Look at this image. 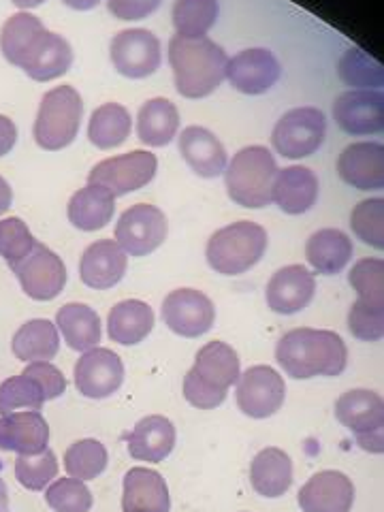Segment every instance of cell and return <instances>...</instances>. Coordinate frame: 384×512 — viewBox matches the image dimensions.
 Listing matches in <instances>:
<instances>
[{
	"mask_svg": "<svg viewBox=\"0 0 384 512\" xmlns=\"http://www.w3.org/2000/svg\"><path fill=\"white\" fill-rule=\"evenodd\" d=\"M133 120L128 109L120 103H105L99 109H94L88 126V139L99 150H111L131 135Z\"/></svg>",
	"mask_w": 384,
	"mask_h": 512,
	"instance_id": "cell-35",
	"label": "cell"
},
{
	"mask_svg": "<svg viewBox=\"0 0 384 512\" xmlns=\"http://www.w3.org/2000/svg\"><path fill=\"white\" fill-rule=\"evenodd\" d=\"M75 387L88 399L114 395L124 382L122 359L109 348L86 350L75 363Z\"/></svg>",
	"mask_w": 384,
	"mask_h": 512,
	"instance_id": "cell-16",
	"label": "cell"
},
{
	"mask_svg": "<svg viewBox=\"0 0 384 512\" xmlns=\"http://www.w3.org/2000/svg\"><path fill=\"white\" fill-rule=\"evenodd\" d=\"M384 201L380 197L361 201L350 216V227L357 233L361 242L376 250L384 248Z\"/></svg>",
	"mask_w": 384,
	"mask_h": 512,
	"instance_id": "cell-42",
	"label": "cell"
},
{
	"mask_svg": "<svg viewBox=\"0 0 384 512\" xmlns=\"http://www.w3.org/2000/svg\"><path fill=\"white\" fill-rule=\"evenodd\" d=\"M286 397L284 378L269 365H254L239 374L235 399L237 408L250 419H269L274 416Z\"/></svg>",
	"mask_w": 384,
	"mask_h": 512,
	"instance_id": "cell-12",
	"label": "cell"
},
{
	"mask_svg": "<svg viewBox=\"0 0 384 512\" xmlns=\"http://www.w3.org/2000/svg\"><path fill=\"white\" fill-rule=\"evenodd\" d=\"M276 361L295 380L340 376L348 363V348L338 333L301 327L284 333L276 346Z\"/></svg>",
	"mask_w": 384,
	"mask_h": 512,
	"instance_id": "cell-2",
	"label": "cell"
},
{
	"mask_svg": "<svg viewBox=\"0 0 384 512\" xmlns=\"http://www.w3.org/2000/svg\"><path fill=\"white\" fill-rule=\"evenodd\" d=\"M318 199V178L312 169L293 165L278 171L271 201L288 216H299L312 210Z\"/></svg>",
	"mask_w": 384,
	"mask_h": 512,
	"instance_id": "cell-24",
	"label": "cell"
},
{
	"mask_svg": "<svg viewBox=\"0 0 384 512\" xmlns=\"http://www.w3.org/2000/svg\"><path fill=\"white\" fill-rule=\"evenodd\" d=\"M163 0H107V9L111 15H116L118 20L124 22H137L146 20L152 15Z\"/></svg>",
	"mask_w": 384,
	"mask_h": 512,
	"instance_id": "cell-47",
	"label": "cell"
},
{
	"mask_svg": "<svg viewBox=\"0 0 384 512\" xmlns=\"http://www.w3.org/2000/svg\"><path fill=\"white\" fill-rule=\"evenodd\" d=\"M348 329L361 342H378L384 333V301L357 299L348 312Z\"/></svg>",
	"mask_w": 384,
	"mask_h": 512,
	"instance_id": "cell-43",
	"label": "cell"
},
{
	"mask_svg": "<svg viewBox=\"0 0 384 512\" xmlns=\"http://www.w3.org/2000/svg\"><path fill=\"white\" fill-rule=\"evenodd\" d=\"M13 355L24 363L50 361L60 350V335L54 323L45 318H35L24 323L11 342Z\"/></svg>",
	"mask_w": 384,
	"mask_h": 512,
	"instance_id": "cell-33",
	"label": "cell"
},
{
	"mask_svg": "<svg viewBox=\"0 0 384 512\" xmlns=\"http://www.w3.org/2000/svg\"><path fill=\"white\" fill-rule=\"evenodd\" d=\"M169 227L156 205L137 203L118 218L116 244L131 256H148L163 246Z\"/></svg>",
	"mask_w": 384,
	"mask_h": 512,
	"instance_id": "cell-11",
	"label": "cell"
},
{
	"mask_svg": "<svg viewBox=\"0 0 384 512\" xmlns=\"http://www.w3.org/2000/svg\"><path fill=\"white\" fill-rule=\"evenodd\" d=\"M22 374L39 382V387L45 395V402H52V399H58L64 391H67V378H64L58 367L52 365L50 361L28 363V367Z\"/></svg>",
	"mask_w": 384,
	"mask_h": 512,
	"instance_id": "cell-46",
	"label": "cell"
},
{
	"mask_svg": "<svg viewBox=\"0 0 384 512\" xmlns=\"http://www.w3.org/2000/svg\"><path fill=\"white\" fill-rule=\"evenodd\" d=\"M316 293V278L303 265L278 269L265 288V299L271 312L291 316L310 306Z\"/></svg>",
	"mask_w": 384,
	"mask_h": 512,
	"instance_id": "cell-18",
	"label": "cell"
},
{
	"mask_svg": "<svg viewBox=\"0 0 384 512\" xmlns=\"http://www.w3.org/2000/svg\"><path fill=\"white\" fill-rule=\"evenodd\" d=\"M0 52L13 67H20L35 82H52L71 69L69 41L45 30L37 15L20 11L0 30Z\"/></svg>",
	"mask_w": 384,
	"mask_h": 512,
	"instance_id": "cell-1",
	"label": "cell"
},
{
	"mask_svg": "<svg viewBox=\"0 0 384 512\" xmlns=\"http://www.w3.org/2000/svg\"><path fill=\"white\" fill-rule=\"evenodd\" d=\"M62 3L75 11H90L101 3V0H62Z\"/></svg>",
	"mask_w": 384,
	"mask_h": 512,
	"instance_id": "cell-50",
	"label": "cell"
},
{
	"mask_svg": "<svg viewBox=\"0 0 384 512\" xmlns=\"http://www.w3.org/2000/svg\"><path fill=\"white\" fill-rule=\"evenodd\" d=\"M333 118L348 135L382 133L384 99L380 90H350L333 103Z\"/></svg>",
	"mask_w": 384,
	"mask_h": 512,
	"instance_id": "cell-17",
	"label": "cell"
},
{
	"mask_svg": "<svg viewBox=\"0 0 384 512\" xmlns=\"http://www.w3.org/2000/svg\"><path fill=\"white\" fill-rule=\"evenodd\" d=\"M218 11V0H175L173 26L180 37L199 39L212 30Z\"/></svg>",
	"mask_w": 384,
	"mask_h": 512,
	"instance_id": "cell-36",
	"label": "cell"
},
{
	"mask_svg": "<svg viewBox=\"0 0 384 512\" xmlns=\"http://www.w3.org/2000/svg\"><path fill=\"white\" fill-rule=\"evenodd\" d=\"M11 271L18 276L22 291L35 301L56 299L67 284V267L56 252L41 242H35L26 259L13 265Z\"/></svg>",
	"mask_w": 384,
	"mask_h": 512,
	"instance_id": "cell-13",
	"label": "cell"
},
{
	"mask_svg": "<svg viewBox=\"0 0 384 512\" xmlns=\"http://www.w3.org/2000/svg\"><path fill=\"white\" fill-rule=\"evenodd\" d=\"M154 329V312L148 303L126 299L116 303L107 316V333L111 342L135 346L148 338Z\"/></svg>",
	"mask_w": 384,
	"mask_h": 512,
	"instance_id": "cell-30",
	"label": "cell"
},
{
	"mask_svg": "<svg viewBox=\"0 0 384 512\" xmlns=\"http://www.w3.org/2000/svg\"><path fill=\"white\" fill-rule=\"evenodd\" d=\"M32 246H35V237L30 235L22 218L0 220V256L9 263V267L26 259Z\"/></svg>",
	"mask_w": 384,
	"mask_h": 512,
	"instance_id": "cell-44",
	"label": "cell"
},
{
	"mask_svg": "<svg viewBox=\"0 0 384 512\" xmlns=\"http://www.w3.org/2000/svg\"><path fill=\"white\" fill-rule=\"evenodd\" d=\"M267 250V231L261 224L239 220L216 231L207 242V263L222 276L246 274L263 259Z\"/></svg>",
	"mask_w": 384,
	"mask_h": 512,
	"instance_id": "cell-5",
	"label": "cell"
},
{
	"mask_svg": "<svg viewBox=\"0 0 384 512\" xmlns=\"http://www.w3.org/2000/svg\"><path fill=\"white\" fill-rule=\"evenodd\" d=\"M156 169L158 158L152 152L135 150L103 160V163H99L90 171L88 180L90 184H99L107 188L114 197H120L126 195V192L148 186L154 180Z\"/></svg>",
	"mask_w": 384,
	"mask_h": 512,
	"instance_id": "cell-10",
	"label": "cell"
},
{
	"mask_svg": "<svg viewBox=\"0 0 384 512\" xmlns=\"http://www.w3.org/2000/svg\"><path fill=\"white\" fill-rule=\"evenodd\" d=\"M56 325L71 350L86 352L101 342V318L86 303H67L56 314Z\"/></svg>",
	"mask_w": 384,
	"mask_h": 512,
	"instance_id": "cell-31",
	"label": "cell"
},
{
	"mask_svg": "<svg viewBox=\"0 0 384 512\" xmlns=\"http://www.w3.org/2000/svg\"><path fill=\"white\" fill-rule=\"evenodd\" d=\"M11 3H13L15 7H20V9H32V7L43 5L45 0H11Z\"/></svg>",
	"mask_w": 384,
	"mask_h": 512,
	"instance_id": "cell-52",
	"label": "cell"
},
{
	"mask_svg": "<svg viewBox=\"0 0 384 512\" xmlns=\"http://www.w3.org/2000/svg\"><path fill=\"white\" fill-rule=\"evenodd\" d=\"M180 128V114L167 99H150L143 103L137 116V135L141 143L152 148H165Z\"/></svg>",
	"mask_w": 384,
	"mask_h": 512,
	"instance_id": "cell-34",
	"label": "cell"
},
{
	"mask_svg": "<svg viewBox=\"0 0 384 512\" xmlns=\"http://www.w3.org/2000/svg\"><path fill=\"white\" fill-rule=\"evenodd\" d=\"M338 419L367 453L384 451V402L380 393L355 389L335 402Z\"/></svg>",
	"mask_w": 384,
	"mask_h": 512,
	"instance_id": "cell-8",
	"label": "cell"
},
{
	"mask_svg": "<svg viewBox=\"0 0 384 512\" xmlns=\"http://www.w3.org/2000/svg\"><path fill=\"white\" fill-rule=\"evenodd\" d=\"M297 502L303 512H350L355 485L338 470H323L299 489Z\"/></svg>",
	"mask_w": 384,
	"mask_h": 512,
	"instance_id": "cell-20",
	"label": "cell"
},
{
	"mask_svg": "<svg viewBox=\"0 0 384 512\" xmlns=\"http://www.w3.org/2000/svg\"><path fill=\"white\" fill-rule=\"evenodd\" d=\"M45 404V395L37 380L26 374L7 378L0 384V416L18 412V410H35L39 412Z\"/></svg>",
	"mask_w": 384,
	"mask_h": 512,
	"instance_id": "cell-39",
	"label": "cell"
},
{
	"mask_svg": "<svg viewBox=\"0 0 384 512\" xmlns=\"http://www.w3.org/2000/svg\"><path fill=\"white\" fill-rule=\"evenodd\" d=\"M252 489L263 498H282L293 485V461L282 448L269 446L252 459Z\"/></svg>",
	"mask_w": 384,
	"mask_h": 512,
	"instance_id": "cell-28",
	"label": "cell"
},
{
	"mask_svg": "<svg viewBox=\"0 0 384 512\" xmlns=\"http://www.w3.org/2000/svg\"><path fill=\"white\" fill-rule=\"evenodd\" d=\"M306 259L318 274H340L352 259L350 237L338 229L316 231L306 244Z\"/></svg>",
	"mask_w": 384,
	"mask_h": 512,
	"instance_id": "cell-32",
	"label": "cell"
},
{
	"mask_svg": "<svg viewBox=\"0 0 384 512\" xmlns=\"http://www.w3.org/2000/svg\"><path fill=\"white\" fill-rule=\"evenodd\" d=\"M50 444V425L41 412L22 410L0 416V451L39 455Z\"/></svg>",
	"mask_w": 384,
	"mask_h": 512,
	"instance_id": "cell-21",
	"label": "cell"
},
{
	"mask_svg": "<svg viewBox=\"0 0 384 512\" xmlns=\"http://www.w3.org/2000/svg\"><path fill=\"white\" fill-rule=\"evenodd\" d=\"M126 252L114 239H99L86 248L79 261V278L94 291L114 288L126 274Z\"/></svg>",
	"mask_w": 384,
	"mask_h": 512,
	"instance_id": "cell-22",
	"label": "cell"
},
{
	"mask_svg": "<svg viewBox=\"0 0 384 512\" xmlns=\"http://www.w3.org/2000/svg\"><path fill=\"white\" fill-rule=\"evenodd\" d=\"M128 455L137 461L160 463L165 461L175 446V427L167 416L152 414L141 419L126 438Z\"/></svg>",
	"mask_w": 384,
	"mask_h": 512,
	"instance_id": "cell-27",
	"label": "cell"
},
{
	"mask_svg": "<svg viewBox=\"0 0 384 512\" xmlns=\"http://www.w3.org/2000/svg\"><path fill=\"white\" fill-rule=\"evenodd\" d=\"M282 75L278 58L265 47H252L229 58L227 79L239 92L256 96L267 92Z\"/></svg>",
	"mask_w": 384,
	"mask_h": 512,
	"instance_id": "cell-19",
	"label": "cell"
},
{
	"mask_svg": "<svg viewBox=\"0 0 384 512\" xmlns=\"http://www.w3.org/2000/svg\"><path fill=\"white\" fill-rule=\"evenodd\" d=\"M350 286L359 299L384 301V263L382 259H361L348 274Z\"/></svg>",
	"mask_w": 384,
	"mask_h": 512,
	"instance_id": "cell-45",
	"label": "cell"
},
{
	"mask_svg": "<svg viewBox=\"0 0 384 512\" xmlns=\"http://www.w3.org/2000/svg\"><path fill=\"white\" fill-rule=\"evenodd\" d=\"M58 476V459L52 448L39 455H20L15 461V478L30 491H43Z\"/></svg>",
	"mask_w": 384,
	"mask_h": 512,
	"instance_id": "cell-40",
	"label": "cell"
},
{
	"mask_svg": "<svg viewBox=\"0 0 384 512\" xmlns=\"http://www.w3.org/2000/svg\"><path fill=\"white\" fill-rule=\"evenodd\" d=\"M169 62L178 92L186 99H205L227 79L229 56L207 37L169 41Z\"/></svg>",
	"mask_w": 384,
	"mask_h": 512,
	"instance_id": "cell-3",
	"label": "cell"
},
{
	"mask_svg": "<svg viewBox=\"0 0 384 512\" xmlns=\"http://www.w3.org/2000/svg\"><path fill=\"white\" fill-rule=\"evenodd\" d=\"M0 512H9V493L3 478H0Z\"/></svg>",
	"mask_w": 384,
	"mask_h": 512,
	"instance_id": "cell-51",
	"label": "cell"
},
{
	"mask_svg": "<svg viewBox=\"0 0 384 512\" xmlns=\"http://www.w3.org/2000/svg\"><path fill=\"white\" fill-rule=\"evenodd\" d=\"M45 502L54 512H90L92 493L75 478H56L45 491Z\"/></svg>",
	"mask_w": 384,
	"mask_h": 512,
	"instance_id": "cell-41",
	"label": "cell"
},
{
	"mask_svg": "<svg viewBox=\"0 0 384 512\" xmlns=\"http://www.w3.org/2000/svg\"><path fill=\"white\" fill-rule=\"evenodd\" d=\"M338 75L350 88L380 90L384 84L382 64L374 56L363 52L361 47H350V50L340 58Z\"/></svg>",
	"mask_w": 384,
	"mask_h": 512,
	"instance_id": "cell-37",
	"label": "cell"
},
{
	"mask_svg": "<svg viewBox=\"0 0 384 512\" xmlns=\"http://www.w3.org/2000/svg\"><path fill=\"white\" fill-rule=\"evenodd\" d=\"M340 178L357 190H380L384 186L382 143H352L338 158Z\"/></svg>",
	"mask_w": 384,
	"mask_h": 512,
	"instance_id": "cell-23",
	"label": "cell"
},
{
	"mask_svg": "<svg viewBox=\"0 0 384 512\" xmlns=\"http://www.w3.org/2000/svg\"><path fill=\"white\" fill-rule=\"evenodd\" d=\"M165 325L182 338H201L214 327L216 310L212 299L195 288H178L163 301Z\"/></svg>",
	"mask_w": 384,
	"mask_h": 512,
	"instance_id": "cell-15",
	"label": "cell"
},
{
	"mask_svg": "<svg viewBox=\"0 0 384 512\" xmlns=\"http://www.w3.org/2000/svg\"><path fill=\"white\" fill-rule=\"evenodd\" d=\"M15 141H18V128L13 120L7 116H0V156H5L13 150Z\"/></svg>",
	"mask_w": 384,
	"mask_h": 512,
	"instance_id": "cell-48",
	"label": "cell"
},
{
	"mask_svg": "<svg viewBox=\"0 0 384 512\" xmlns=\"http://www.w3.org/2000/svg\"><path fill=\"white\" fill-rule=\"evenodd\" d=\"M84 103L73 86H58L47 92L35 120V141L47 152L64 150L75 141L82 126Z\"/></svg>",
	"mask_w": 384,
	"mask_h": 512,
	"instance_id": "cell-7",
	"label": "cell"
},
{
	"mask_svg": "<svg viewBox=\"0 0 384 512\" xmlns=\"http://www.w3.org/2000/svg\"><path fill=\"white\" fill-rule=\"evenodd\" d=\"M11 203H13V190L7 184V180L0 178V216L9 212Z\"/></svg>",
	"mask_w": 384,
	"mask_h": 512,
	"instance_id": "cell-49",
	"label": "cell"
},
{
	"mask_svg": "<svg viewBox=\"0 0 384 512\" xmlns=\"http://www.w3.org/2000/svg\"><path fill=\"white\" fill-rule=\"evenodd\" d=\"M107 448L99 440H79L64 453V470L75 480H94L107 468Z\"/></svg>",
	"mask_w": 384,
	"mask_h": 512,
	"instance_id": "cell-38",
	"label": "cell"
},
{
	"mask_svg": "<svg viewBox=\"0 0 384 512\" xmlns=\"http://www.w3.org/2000/svg\"><path fill=\"white\" fill-rule=\"evenodd\" d=\"M111 62L120 75L128 79H143L156 73L163 60L160 41L146 28H128L111 39Z\"/></svg>",
	"mask_w": 384,
	"mask_h": 512,
	"instance_id": "cell-14",
	"label": "cell"
},
{
	"mask_svg": "<svg viewBox=\"0 0 384 512\" xmlns=\"http://www.w3.org/2000/svg\"><path fill=\"white\" fill-rule=\"evenodd\" d=\"M180 154L190 169L205 180L218 178L229 163L227 150H224L220 139L203 126L184 128V133L180 135Z\"/></svg>",
	"mask_w": 384,
	"mask_h": 512,
	"instance_id": "cell-25",
	"label": "cell"
},
{
	"mask_svg": "<svg viewBox=\"0 0 384 512\" xmlns=\"http://www.w3.org/2000/svg\"><path fill=\"white\" fill-rule=\"evenodd\" d=\"M116 212V197L99 184L77 190L69 201V220L79 231H99L111 222Z\"/></svg>",
	"mask_w": 384,
	"mask_h": 512,
	"instance_id": "cell-29",
	"label": "cell"
},
{
	"mask_svg": "<svg viewBox=\"0 0 384 512\" xmlns=\"http://www.w3.org/2000/svg\"><path fill=\"white\" fill-rule=\"evenodd\" d=\"M239 357L227 342H210L199 352L184 378V397L199 410H214L239 380Z\"/></svg>",
	"mask_w": 384,
	"mask_h": 512,
	"instance_id": "cell-4",
	"label": "cell"
},
{
	"mask_svg": "<svg viewBox=\"0 0 384 512\" xmlns=\"http://www.w3.org/2000/svg\"><path fill=\"white\" fill-rule=\"evenodd\" d=\"M278 175L276 158L263 146H248L239 150L231 163H227L229 197L242 207L261 210L271 203V188Z\"/></svg>",
	"mask_w": 384,
	"mask_h": 512,
	"instance_id": "cell-6",
	"label": "cell"
},
{
	"mask_svg": "<svg viewBox=\"0 0 384 512\" xmlns=\"http://www.w3.org/2000/svg\"><path fill=\"white\" fill-rule=\"evenodd\" d=\"M171 498L165 478L150 468H133L124 476L122 512H169Z\"/></svg>",
	"mask_w": 384,
	"mask_h": 512,
	"instance_id": "cell-26",
	"label": "cell"
},
{
	"mask_svg": "<svg viewBox=\"0 0 384 512\" xmlns=\"http://www.w3.org/2000/svg\"><path fill=\"white\" fill-rule=\"evenodd\" d=\"M327 135L325 114L316 107H297L286 111L271 133V146L291 160L306 158L320 150Z\"/></svg>",
	"mask_w": 384,
	"mask_h": 512,
	"instance_id": "cell-9",
	"label": "cell"
}]
</instances>
